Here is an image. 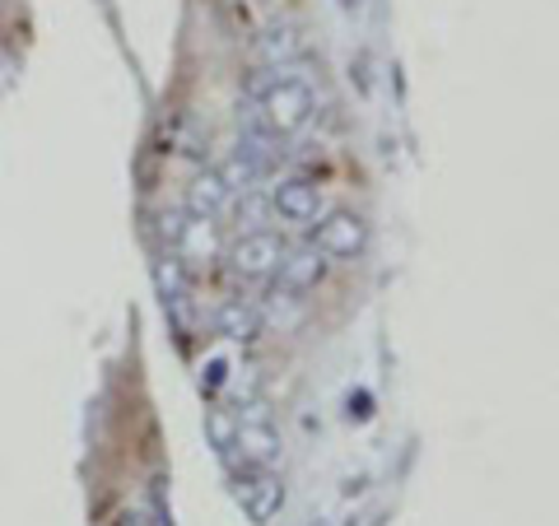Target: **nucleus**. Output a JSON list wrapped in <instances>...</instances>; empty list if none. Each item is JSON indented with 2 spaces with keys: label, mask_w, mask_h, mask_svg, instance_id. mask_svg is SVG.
<instances>
[{
  "label": "nucleus",
  "mask_w": 559,
  "mask_h": 526,
  "mask_svg": "<svg viewBox=\"0 0 559 526\" xmlns=\"http://www.w3.org/2000/svg\"><path fill=\"white\" fill-rule=\"evenodd\" d=\"M257 112H261V121H266L271 135L304 131L308 117H312V89H308V80L289 75V70H275L271 80L257 84Z\"/></svg>",
  "instance_id": "obj_1"
},
{
  "label": "nucleus",
  "mask_w": 559,
  "mask_h": 526,
  "mask_svg": "<svg viewBox=\"0 0 559 526\" xmlns=\"http://www.w3.org/2000/svg\"><path fill=\"white\" fill-rule=\"evenodd\" d=\"M234 452L248 466H261V470H275L280 457H285V443L271 425V410L261 401H248V410H238V433H234Z\"/></svg>",
  "instance_id": "obj_2"
},
{
  "label": "nucleus",
  "mask_w": 559,
  "mask_h": 526,
  "mask_svg": "<svg viewBox=\"0 0 559 526\" xmlns=\"http://www.w3.org/2000/svg\"><path fill=\"white\" fill-rule=\"evenodd\" d=\"M224 256H229V271L234 275H242V279H266V275H275L280 256H285V242H280L271 229H252V234H238Z\"/></svg>",
  "instance_id": "obj_3"
},
{
  "label": "nucleus",
  "mask_w": 559,
  "mask_h": 526,
  "mask_svg": "<svg viewBox=\"0 0 559 526\" xmlns=\"http://www.w3.org/2000/svg\"><path fill=\"white\" fill-rule=\"evenodd\" d=\"M234 494L242 503V513H248L252 526H266L280 517V507H285V485H280L275 470H261V466H248V476H238Z\"/></svg>",
  "instance_id": "obj_4"
},
{
  "label": "nucleus",
  "mask_w": 559,
  "mask_h": 526,
  "mask_svg": "<svg viewBox=\"0 0 559 526\" xmlns=\"http://www.w3.org/2000/svg\"><path fill=\"white\" fill-rule=\"evenodd\" d=\"M312 248L322 256H359L369 248V224L355 210H331V215L318 224V234H312Z\"/></svg>",
  "instance_id": "obj_5"
},
{
  "label": "nucleus",
  "mask_w": 559,
  "mask_h": 526,
  "mask_svg": "<svg viewBox=\"0 0 559 526\" xmlns=\"http://www.w3.org/2000/svg\"><path fill=\"white\" fill-rule=\"evenodd\" d=\"M322 210V191L308 178H289L271 191V215H280L285 224H312Z\"/></svg>",
  "instance_id": "obj_6"
},
{
  "label": "nucleus",
  "mask_w": 559,
  "mask_h": 526,
  "mask_svg": "<svg viewBox=\"0 0 559 526\" xmlns=\"http://www.w3.org/2000/svg\"><path fill=\"white\" fill-rule=\"evenodd\" d=\"M275 275H280V289H289V294H308V289H318V285H322V275H326V256L308 242V248H294V252L280 256Z\"/></svg>",
  "instance_id": "obj_7"
},
{
  "label": "nucleus",
  "mask_w": 559,
  "mask_h": 526,
  "mask_svg": "<svg viewBox=\"0 0 559 526\" xmlns=\"http://www.w3.org/2000/svg\"><path fill=\"white\" fill-rule=\"evenodd\" d=\"M173 256H178V261H215L219 256V229H215V219L187 215L178 242H173Z\"/></svg>",
  "instance_id": "obj_8"
},
{
  "label": "nucleus",
  "mask_w": 559,
  "mask_h": 526,
  "mask_svg": "<svg viewBox=\"0 0 559 526\" xmlns=\"http://www.w3.org/2000/svg\"><path fill=\"white\" fill-rule=\"evenodd\" d=\"M215 331L234 345H248L261 336V308H252L248 298H229V303H219V312H215Z\"/></svg>",
  "instance_id": "obj_9"
},
{
  "label": "nucleus",
  "mask_w": 559,
  "mask_h": 526,
  "mask_svg": "<svg viewBox=\"0 0 559 526\" xmlns=\"http://www.w3.org/2000/svg\"><path fill=\"white\" fill-rule=\"evenodd\" d=\"M229 196L234 191L224 187V178H219V168H205V172H197L191 178V187H187V215H201V219H215L224 205H229Z\"/></svg>",
  "instance_id": "obj_10"
},
{
  "label": "nucleus",
  "mask_w": 559,
  "mask_h": 526,
  "mask_svg": "<svg viewBox=\"0 0 559 526\" xmlns=\"http://www.w3.org/2000/svg\"><path fill=\"white\" fill-rule=\"evenodd\" d=\"M257 57L266 61L271 70H289L294 61L304 57V38H299V28L294 24H280V28H266L257 38Z\"/></svg>",
  "instance_id": "obj_11"
},
{
  "label": "nucleus",
  "mask_w": 559,
  "mask_h": 526,
  "mask_svg": "<svg viewBox=\"0 0 559 526\" xmlns=\"http://www.w3.org/2000/svg\"><path fill=\"white\" fill-rule=\"evenodd\" d=\"M154 285H159L164 308H182L187 303V275H182L178 256H159V266H154Z\"/></svg>",
  "instance_id": "obj_12"
},
{
  "label": "nucleus",
  "mask_w": 559,
  "mask_h": 526,
  "mask_svg": "<svg viewBox=\"0 0 559 526\" xmlns=\"http://www.w3.org/2000/svg\"><path fill=\"white\" fill-rule=\"evenodd\" d=\"M234 433H238V415L234 410H224V406L205 410V438L215 443L219 457H234Z\"/></svg>",
  "instance_id": "obj_13"
},
{
  "label": "nucleus",
  "mask_w": 559,
  "mask_h": 526,
  "mask_svg": "<svg viewBox=\"0 0 559 526\" xmlns=\"http://www.w3.org/2000/svg\"><path fill=\"white\" fill-rule=\"evenodd\" d=\"M238 229L242 234H252V229H261L266 224V215H271V196H261V191L252 187V191H238Z\"/></svg>",
  "instance_id": "obj_14"
},
{
  "label": "nucleus",
  "mask_w": 559,
  "mask_h": 526,
  "mask_svg": "<svg viewBox=\"0 0 559 526\" xmlns=\"http://www.w3.org/2000/svg\"><path fill=\"white\" fill-rule=\"evenodd\" d=\"M182 224H187V215H182V210H173V215H164V219H159V234H164V242H168V248H173V242H178Z\"/></svg>",
  "instance_id": "obj_15"
},
{
  "label": "nucleus",
  "mask_w": 559,
  "mask_h": 526,
  "mask_svg": "<svg viewBox=\"0 0 559 526\" xmlns=\"http://www.w3.org/2000/svg\"><path fill=\"white\" fill-rule=\"evenodd\" d=\"M336 5H341V10H355V5H359V0H336Z\"/></svg>",
  "instance_id": "obj_16"
}]
</instances>
